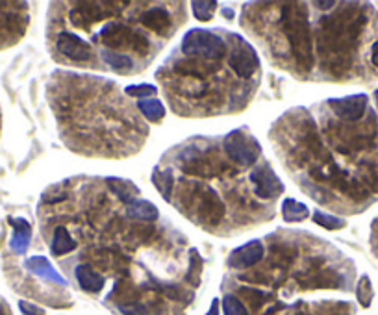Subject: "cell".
Segmentation results:
<instances>
[{
	"instance_id": "36",
	"label": "cell",
	"mask_w": 378,
	"mask_h": 315,
	"mask_svg": "<svg viewBox=\"0 0 378 315\" xmlns=\"http://www.w3.org/2000/svg\"><path fill=\"white\" fill-rule=\"evenodd\" d=\"M0 315H4V314H2V312H0Z\"/></svg>"
},
{
	"instance_id": "19",
	"label": "cell",
	"mask_w": 378,
	"mask_h": 315,
	"mask_svg": "<svg viewBox=\"0 0 378 315\" xmlns=\"http://www.w3.org/2000/svg\"><path fill=\"white\" fill-rule=\"evenodd\" d=\"M282 215L286 221H304L308 217V208L295 199H286L282 204Z\"/></svg>"
},
{
	"instance_id": "14",
	"label": "cell",
	"mask_w": 378,
	"mask_h": 315,
	"mask_svg": "<svg viewBox=\"0 0 378 315\" xmlns=\"http://www.w3.org/2000/svg\"><path fill=\"white\" fill-rule=\"evenodd\" d=\"M10 225L15 226V234L12 239V249L17 254H24L30 245V238H32V228L30 223L24 219H10Z\"/></svg>"
},
{
	"instance_id": "8",
	"label": "cell",
	"mask_w": 378,
	"mask_h": 315,
	"mask_svg": "<svg viewBox=\"0 0 378 315\" xmlns=\"http://www.w3.org/2000/svg\"><path fill=\"white\" fill-rule=\"evenodd\" d=\"M58 50L72 61H88L91 58V45L71 32H61L58 36Z\"/></svg>"
},
{
	"instance_id": "16",
	"label": "cell",
	"mask_w": 378,
	"mask_h": 315,
	"mask_svg": "<svg viewBox=\"0 0 378 315\" xmlns=\"http://www.w3.org/2000/svg\"><path fill=\"white\" fill-rule=\"evenodd\" d=\"M77 249V241L69 236L66 226H58L54 230L52 236V245H50V250H52L54 256H63L69 254L72 250Z\"/></svg>"
},
{
	"instance_id": "3",
	"label": "cell",
	"mask_w": 378,
	"mask_h": 315,
	"mask_svg": "<svg viewBox=\"0 0 378 315\" xmlns=\"http://www.w3.org/2000/svg\"><path fill=\"white\" fill-rule=\"evenodd\" d=\"M225 150L232 161H236L239 167L255 165L261 154L260 145L255 137H250L247 132L236 130L228 134L225 139Z\"/></svg>"
},
{
	"instance_id": "29",
	"label": "cell",
	"mask_w": 378,
	"mask_h": 315,
	"mask_svg": "<svg viewBox=\"0 0 378 315\" xmlns=\"http://www.w3.org/2000/svg\"><path fill=\"white\" fill-rule=\"evenodd\" d=\"M19 308H21V312H23L24 315H45V312H43L39 306L26 303V301H21V303H19Z\"/></svg>"
},
{
	"instance_id": "24",
	"label": "cell",
	"mask_w": 378,
	"mask_h": 315,
	"mask_svg": "<svg viewBox=\"0 0 378 315\" xmlns=\"http://www.w3.org/2000/svg\"><path fill=\"white\" fill-rule=\"evenodd\" d=\"M191 8H193V13L199 21H210L215 13V8H217V2H191Z\"/></svg>"
},
{
	"instance_id": "18",
	"label": "cell",
	"mask_w": 378,
	"mask_h": 315,
	"mask_svg": "<svg viewBox=\"0 0 378 315\" xmlns=\"http://www.w3.org/2000/svg\"><path fill=\"white\" fill-rule=\"evenodd\" d=\"M128 215L141 221H156L160 217L156 206L152 203H148V201H136V203H132V206L128 208Z\"/></svg>"
},
{
	"instance_id": "13",
	"label": "cell",
	"mask_w": 378,
	"mask_h": 315,
	"mask_svg": "<svg viewBox=\"0 0 378 315\" xmlns=\"http://www.w3.org/2000/svg\"><path fill=\"white\" fill-rule=\"evenodd\" d=\"M77 280L83 292L89 293H99L102 289V285H104V278L97 271L89 267V265H78Z\"/></svg>"
},
{
	"instance_id": "15",
	"label": "cell",
	"mask_w": 378,
	"mask_h": 315,
	"mask_svg": "<svg viewBox=\"0 0 378 315\" xmlns=\"http://www.w3.org/2000/svg\"><path fill=\"white\" fill-rule=\"evenodd\" d=\"M26 267H28L34 274H37V276H45V278L52 280V282H58V284L66 285V280L61 278V276L54 271V267L50 265V262H48L47 258L34 256V258L26 260Z\"/></svg>"
},
{
	"instance_id": "26",
	"label": "cell",
	"mask_w": 378,
	"mask_h": 315,
	"mask_svg": "<svg viewBox=\"0 0 378 315\" xmlns=\"http://www.w3.org/2000/svg\"><path fill=\"white\" fill-rule=\"evenodd\" d=\"M223 312H225V315H247V308L234 295H226L223 298Z\"/></svg>"
},
{
	"instance_id": "11",
	"label": "cell",
	"mask_w": 378,
	"mask_h": 315,
	"mask_svg": "<svg viewBox=\"0 0 378 315\" xmlns=\"http://www.w3.org/2000/svg\"><path fill=\"white\" fill-rule=\"evenodd\" d=\"M199 196V215L202 219H206L208 223H217L223 215H225V206L219 201L217 193L210 187H204L199 193H195Z\"/></svg>"
},
{
	"instance_id": "5",
	"label": "cell",
	"mask_w": 378,
	"mask_h": 315,
	"mask_svg": "<svg viewBox=\"0 0 378 315\" xmlns=\"http://www.w3.org/2000/svg\"><path fill=\"white\" fill-rule=\"evenodd\" d=\"M250 182L255 184L256 195L261 199H277L284 193V184L269 165L258 167L255 173H250Z\"/></svg>"
},
{
	"instance_id": "32",
	"label": "cell",
	"mask_w": 378,
	"mask_h": 315,
	"mask_svg": "<svg viewBox=\"0 0 378 315\" xmlns=\"http://www.w3.org/2000/svg\"><path fill=\"white\" fill-rule=\"evenodd\" d=\"M371 61H372V65L378 67V41L375 43L371 48Z\"/></svg>"
},
{
	"instance_id": "33",
	"label": "cell",
	"mask_w": 378,
	"mask_h": 315,
	"mask_svg": "<svg viewBox=\"0 0 378 315\" xmlns=\"http://www.w3.org/2000/svg\"><path fill=\"white\" fill-rule=\"evenodd\" d=\"M208 315H219V301H213L212 308H210Z\"/></svg>"
},
{
	"instance_id": "1",
	"label": "cell",
	"mask_w": 378,
	"mask_h": 315,
	"mask_svg": "<svg viewBox=\"0 0 378 315\" xmlns=\"http://www.w3.org/2000/svg\"><path fill=\"white\" fill-rule=\"evenodd\" d=\"M282 30L290 39L291 52L295 63L304 71L313 67V50L310 26H308V13L302 4H286L282 10Z\"/></svg>"
},
{
	"instance_id": "27",
	"label": "cell",
	"mask_w": 378,
	"mask_h": 315,
	"mask_svg": "<svg viewBox=\"0 0 378 315\" xmlns=\"http://www.w3.org/2000/svg\"><path fill=\"white\" fill-rule=\"evenodd\" d=\"M156 85H150V83H141V85H130L126 88V93L130 96H148L156 93Z\"/></svg>"
},
{
	"instance_id": "31",
	"label": "cell",
	"mask_w": 378,
	"mask_h": 315,
	"mask_svg": "<svg viewBox=\"0 0 378 315\" xmlns=\"http://www.w3.org/2000/svg\"><path fill=\"white\" fill-rule=\"evenodd\" d=\"M371 241H372V250H375V254L378 256V223H375V225H372Z\"/></svg>"
},
{
	"instance_id": "25",
	"label": "cell",
	"mask_w": 378,
	"mask_h": 315,
	"mask_svg": "<svg viewBox=\"0 0 378 315\" xmlns=\"http://www.w3.org/2000/svg\"><path fill=\"white\" fill-rule=\"evenodd\" d=\"M313 221L319 226L326 228V230H337V228H343L345 226V221L339 219V217H334V215H326L323 212H315L313 214Z\"/></svg>"
},
{
	"instance_id": "21",
	"label": "cell",
	"mask_w": 378,
	"mask_h": 315,
	"mask_svg": "<svg viewBox=\"0 0 378 315\" xmlns=\"http://www.w3.org/2000/svg\"><path fill=\"white\" fill-rule=\"evenodd\" d=\"M102 60L106 61L108 65L115 69V71H130L132 67H134V61L128 58V56H124V54H115L112 50H102Z\"/></svg>"
},
{
	"instance_id": "6",
	"label": "cell",
	"mask_w": 378,
	"mask_h": 315,
	"mask_svg": "<svg viewBox=\"0 0 378 315\" xmlns=\"http://www.w3.org/2000/svg\"><path fill=\"white\" fill-rule=\"evenodd\" d=\"M328 106L334 110L337 117L343 121H358L364 117L367 110L366 95H352L345 99H330Z\"/></svg>"
},
{
	"instance_id": "20",
	"label": "cell",
	"mask_w": 378,
	"mask_h": 315,
	"mask_svg": "<svg viewBox=\"0 0 378 315\" xmlns=\"http://www.w3.org/2000/svg\"><path fill=\"white\" fill-rule=\"evenodd\" d=\"M137 106H139L143 115H145L148 121H152V123H158V121L163 119V115H166V108H163V104H161L160 101H154V99L139 101Z\"/></svg>"
},
{
	"instance_id": "35",
	"label": "cell",
	"mask_w": 378,
	"mask_h": 315,
	"mask_svg": "<svg viewBox=\"0 0 378 315\" xmlns=\"http://www.w3.org/2000/svg\"><path fill=\"white\" fill-rule=\"evenodd\" d=\"M375 96H377V102H378V91H377V93H375Z\"/></svg>"
},
{
	"instance_id": "34",
	"label": "cell",
	"mask_w": 378,
	"mask_h": 315,
	"mask_svg": "<svg viewBox=\"0 0 378 315\" xmlns=\"http://www.w3.org/2000/svg\"><path fill=\"white\" fill-rule=\"evenodd\" d=\"M315 6H319V8H334V6H336V2H315Z\"/></svg>"
},
{
	"instance_id": "2",
	"label": "cell",
	"mask_w": 378,
	"mask_h": 315,
	"mask_svg": "<svg viewBox=\"0 0 378 315\" xmlns=\"http://www.w3.org/2000/svg\"><path fill=\"white\" fill-rule=\"evenodd\" d=\"M182 52L186 56H201L206 60H215L226 52V43L212 32L197 28L183 37Z\"/></svg>"
},
{
	"instance_id": "12",
	"label": "cell",
	"mask_w": 378,
	"mask_h": 315,
	"mask_svg": "<svg viewBox=\"0 0 378 315\" xmlns=\"http://www.w3.org/2000/svg\"><path fill=\"white\" fill-rule=\"evenodd\" d=\"M141 23L148 26L154 32H166L171 28V15L167 10L161 8H152L141 15Z\"/></svg>"
},
{
	"instance_id": "9",
	"label": "cell",
	"mask_w": 378,
	"mask_h": 315,
	"mask_svg": "<svg viewBox=\"0 0 378 315\" xmlns=\"http://www.w3.org/2000/svg\"><path fill=\"white\" fill-rule=\"evenodd\" d=\"M106 6L108 4H97V2H80V4H74L69 17L77 26H89L112 13L110 10H104Z\"/></svg>"
},
{
	"instance_id": "23",
	"label": "cell",
	"mask_w": 378,
	"mask_h": 315,
	"mask_svg": "<svg viewBox=\"0 0 378 315\" xmlns=\"http://www.w3.org/2000/svg\"><path fill=\"white\" fill-rule=\"evenodd\" d=\"M356 295H358V301H360V304L364 308H369V306H371L372 285L369 276H361L360 282H358V292H356Z\"/></svg>"
},
{
	"instance_id": "7",
	"label": "cell",
	"mask_w": 378,
	"mask_h": 315,
	"mask_svg": "<svg viewBox=\"0 0 378 315\" xmlns=\"http://www.w3.org/2000/svg\"><path fill=\"white\" fill-rule=\"evenodd\" d=\"M230 67L234 69L239 78H250L258 71L260 67V60L252 48L248 47L247 43H239V47L232 52L230 56Z\"/></svg>"
},
{
	"instance_id": "10",
	"label": "cell",
	"mask_w": 378,
	"mask_h": 315,
	"mask_svg": "<svg viewBox=\"0 0 378 315\" xmlns=\"http://www.w3.org/2000/svg\"><path fill=\"white\" fill-rule=\"evenodd\" d=\"M263 243L255 239V241H248L247 245H243L239 249H236L230 254V267L234 269H247L252 267L263 258Z\"/></svg>"
},
{
	"instance_id": "17",
	"label": "cell",
	"mask_w": 378,
	"mask_h": 315,
	"mask_svg": "<svg viewBox=\"0 0 378 315\" xmlns=\"http://www.w3.org/2000/svg\"><path fill=\"white\" fill-rule=\"evenodd\" d=\"M108 185L112 187L113 193H115L121 201H124V203H134V199L139 195V190H137L132 182H128V180L108 179Z\"/></svg>"
},
{
	"instance_id": "4",
	"label": "cell",
	"mask_w": 378,
	"mask_h": 315,
	"mask_svg": "<svg viewBox=\"0 0 378 315\" xmlns=\"http://www.w3.org/2000/svg\"><path fill=\"white\" fill-rule=\"evenodd\" d=\"M102 41L106 43L108 47L119 48V47H128L132 48L134 52L145 54L148 48L147 39L139 34V32L132 30L128 26L119 23L106 24L101 30Z\"/></svg>"
},
{
	"instance_id": "30",
	"label": "cell",
	"mask_w": 378,
	"mask_h": 315,
	"mask_svg": "<svg viewBox=\"0 0 378 315\" xmlns=\"http://www.w3.org/2000/svg\"><path fill=\"white\" fill-rule=\"evenodd\" d=\"M67 195L66 193H59V195H56L54 191H50V193H47V195L43 196V201L48 204H54V203H59V201H66Z\"/></svg>"
},
{
	"instance_id": "22",
	"label": "cell",
	"mask_w": 378,
	"mask_h": 315,
	"mask_svg": "<svg viewBox=\"0 0 378 315\" xmlns=\"http://www.w3.org/2000/svg\"><path fill=\"white\" fill-rule=\"evenodd\" d=\"M152 182L156 184L158 191L166 201H171V191H172V173L171 171H156L152 174Z\"/></svg>"
},
{
	"instance_id": "28",
	"label": "cell",
	"mask_w": 378,
	"mask_h": 315,
	"mask_svg": "<svg viewBox=\"0 0 378 315\" xmlns=\"http://www.w3.org/2000/svg\"><path fill=\"white\" fill-rule=\"evenodd\" d=\"M193 258H195V260L191 262V267H193V271L189 273L188 278H191V282H193V284L197 285V284H199V274H201L202 262H201V258H199V254H197L195 250H193Z\"/></svg>"
}]
</instances>
